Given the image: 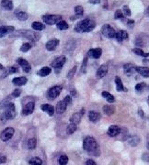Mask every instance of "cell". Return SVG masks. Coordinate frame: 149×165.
<instances>
[{
    "label": "cell",
    "mask_w": 149,
    "mask_h": 165,
    "mask_svg": "<svg viewBox=\"0 0 149 165\" xmlns=\"http://www.w3.org/2000/svg\"><path fill=\"white\" fill-rule=\"evenodd\" d=\"M96 27L95 21H93L92 20H83L81 21H79L77 24L74 27V31L78 33H84V32H90L91 30H94V28Z\"/></svg>",
    "instance_id": "1"
},
{
    "label": "cell",
    "mask_w": 149,
    "mask_h": 165,
    "mask_svg": "<svg viewBox=\"0 0 149 165\" xmlns=\"http://www.w3.org/2000/svg\"><path fill=\"white\" fill-rule=\"evenodd\" d=\"M84 150L90 154H95L98 150V143L97 140L92 137H87L83 141Z\"/></svg>",
    "instance_id": "2"
},
{
    "label": "cell",
    "mask_w": 149,
    "mask_h": 165,
    "mask_svg": "<svg viewBox=\"0 0 149 165\" xmlns=\"http://www.w3.org/2000/svg\"><path fill=\"white\" fill-rule=\"evenodd\" d=\"M16 116L15 112V105L13 103H8L5 106V110L3 112V114L1 115V119L3 121L5 120H10L13 119Z\"/></svg>",
    "instance_id": "3"
},
{
    "label": "cell",
    "mask_w": 149,
    "mask_h": 165,
    "mask_svg": "<svg viewBox=\"0 0 149 165\" xmlns=\"http://www.w3.org/2000/svg\"><path fill=\"white\" fill-rule=\"evenodd\" d=\"M66 63V57L62 55V56H59V57H57V58H55L52 62V63H51V66L55 69V73H58Z\"/></svg>",
    "instance_id": "4"
},
{
    "label": "cell",
    "mask_w": 149,
    "mask_h": 165,
    "mask_svg": "<svg viewBox=\"0 0 149 165\" xmlns=\"http://www.w3.org/2000/svg\"><path fill=\"white\" fill-rule=\"evenodd\" d=\"M62 20V17L60 15H45L43 16V20L45 24L54 25Z\"/></svg>",
    "instance_id": "5"
},
{
    "label": "cell",
    "mask_w": 149,
    "mask_h": 165,
    "mask_svg": "<svg viewBox=\"0 0 149 165\" xmlns=\"http://www.w3.org/2000/svg\"><path fill=\"white\" fill-rule=\"evenodd\" d=\"M62 89H63L62 86H54L53 87H51L47 93L48 99H50V100H54V99H55L60 95V93L62 92Z\"/></svg>",
    "instance_id": "6"
},
{
    "label": "cell",
    "mask_w": 149,
    "mask_h": 165,
    "mask_svg": "<svg viewBox=\"0 0 149 165\" xmlns=\"http://www.w3.org/2000/svg\"><path fill=\"white\" fill-rule=\"evenodd\" d=\"M101 32L106 38H109V39H111V38L115 37V30L109 24H105L102 26L101 28Z\"/></svg>",
    "instance_id": "7"
},
{
    "label": "cell",
    "mask_w": 149,
    "mask_h": 165,
    "mask_svg": "<svg viewBox=\"0 0 149 165\" xmlns=\"http://www.w3.org/2000/svg\"><path fill=\"white\" fill-rule=\"evenodd\" d=\"M14 132H15V130H14L13 128H7L6 129H4L1 132L0 139H1L3 141H7V140H9L13 137Z\"/></svg>",
    "instance_id": "8"
},
{
    "label": "cell",
    "mask_w": 149,
    "mask_h": 165,
    "mask_svg": "<svg viewBox=\"0 0 149 165\" xmlns=\"http://www.w3.org/2000/svg\"><path fill=\"white\" fill-rule=\"evenodd\" d=\"M34 107H35V104L33 101L27 103L26 105H24V106H23L22 114L25 115V116H29V115L32 114V112H33V110H34Z\"/></svg>",
    "instance_id": "9"
},
{
    "label": "cell",
    "mask_w": 149,
    "mask_h": 165,
    "mask_svg": "<svg viewBox=\"0 0 149 165\" xmlns=\"http://www.w3.org/2000/svg\"><path fill=\"white\" fill-rule=\"evenodd\" d=\"M17 63L21 66V68H22L23 72H24V73H30V72L31 67H30V64L29 63L28 61H26L25 59H23V58H18L17 60Z\"/></svg>",
    "instance_id": "10"
},
{
    "label": "cell",
    "mask_w": 149,
    "mask_h": 165,
    "mask_svg": "<svg viewBox=\"0 0 149 165\" xmlns=\"http://www.w3.org/2000/svg\"><path fill=\"white\" fill-rule=\"evenodd\" d=\"M102 54V51L100 48H97V49H91L87 51V56L90 58H94V59H99Z\"/></svg>",
    "instance_id": "11"
},
{
    "label": "cell",
    "mask_w": 149,
    "mask_h": 165,
    "mask_svg": "<svg viewBox=\"0 0 149 165\" xmlns=\"http://www.w3.org/2000/svg\"><path fill=\"white\" fill-rule=\"evenodd\" d=\"M59 44V40L57 39H52L47 41V43L45 44V47L46 49H47L48 51H54L55 49H56V47L58 46Z\"/></svg>",
    "instance_id": "12"
},
{
    "label": "cell",
    "mask_w": 149,
    "mask_h": 165,
    "mask_svg": "<svg viewBox=\"0 0 149 165\" xmlns=\"http://www.w3.org/2000/svg\"><path fill=\"white\" fill-rule=\"evenodd\" d=\"M14 27L12 26H2L0 27V38H3L5 36H7L9 33H11L14 31Z\"/></svg>",
    "instance_id": "13"
},
{
    "label": "cell",
    "mask_w": 149,
    "mask_h": 165,
    "mask_svg": "<svg viewBox=\"0 0 149 165\" xmlns=\"http://www.w3.org/2000/svg\"><path fill=\"white\" fill-rule=\"evenodd\" d=\"M136 66H134L132 63H127L123 66V69H124V73L128 75V76H131L132 74H133L134 73L136 72L135 71Z\"/></svg>",
    "instance_id": "14"
},
{
    "label": "cell",
    "mask_w": 149,
    "mask_h": 165,
    "mask_svg": "<svg viewBox=\"0 0 149 165\" xmlns=\"http://www.w3.org/2000/svg\"><path fill=\"white\" fill-rule=\"evenodd\" d=\"M107 73H108V65L107 64H102L100 67L97 71V77L98 78H103L106 76Z\"/></svg>",
    "instance_id": "15"
},
{
    "label": "cell",
    "mask_w": 149,
    "mask_h": 165,
    "mask_svg": "<svg viewBox=\"0 0 149 165\" xmlns=\"http://www.w3.org/2000/svg\"><path fill=\"white\" fill-rule=\"evenodd\" d=\"M121 133V128L119 126L112 125L110 126L108 129V135L110 137H116Z\"/></svg>",
    "instance_id": "16"
},
{
    "label": "cell",
    "mask_w": 149,
    "mask_h": 165,
    "mask_svg": "<svg viewBox=\"0 0 149 165\" xmlns=\"http://www.w3.org/2000/svg\"><path fill=\"white\" fill-rule=\"evenodd\" d=\"M41 109L47 113L50 117L54 116V107L53 106L49 105V104H44V105H41Z\"/></svg>",
    "instance_id": "17"
},
{
    "label": "cell",
    "mask_w": 149,
    "mask_h": 165,
    "mask_svg": "<svg viewBox=\"0 0 149 165\" xmlns=\"http://www.w3.org/2000/svg\"><path fill=\"white\" fill-rule=\"evenodd\" d=\"M88 119L93 123H96V122L100 119V114L96 111H89V113H88Z\"/></svg>",
    "instance_id": "18"
},
{
    "label": "cell",
    "mask_w": 149,
    "mask_h": 165,
    "mask_svg": "<svg viewBox=\"0 0 149 165\" xmlns=\"http://www.w3.org/2000/svg\"><path fill=\"white\" fill-rule=\"evenodd\" d=\"M51 73H52V68L48 67V66H44V67H43L38 71L37 74L41 77H45V76H47V75H49Z\"/></svg>",
    "instance_id": "19"
},
{
    "label": "cell",
    "mask_w": 149,
    "mask_h": 165,
    "mask_svg": "<svg viewBox=\"0 0 149 165\" xmlns=\"http://www.w3.org/2000/svg\"><path fill=\"white\" fill-rule=\"evenodd\" d=\"M115 39L117 40L118 41L122 42L123 40H127L128 39V34L126 31H123V30H120L118 32L115 33Z\"/></svg>",
    "instance_id": "20"
},
{
    "label": "cell",
    "mask_w": 149,
    "mask_h": 165,
    "mask_svg": "<svg viewBox=\"0 0 149 165\" xmlns=\"http://www.w3.org/2000/svg\"><path fill=\"white\" fill-rule=\"evenodd\" d=\"M4 70V69H3ZM18 73V69L15 67V66H10V67H7V69L4 70V73H2V76L1 78H5L8 76L9 74H12V73Z\"/></svg>",
    "instance_id": "21"
},
{
    "label": "cell",
    "mask_w": 149,
    "mask_h": 165,
    "mask_svg": "<svg viewBox=\"0 0 149 165\" xmlns=\"http://www.w3.org/2000/svg\"><path fill=\"white\" fill-rule=\"evenodd\" d=\"M28 82V80L26 77H16L14 78L12 80V83L15 84V86H24V84H26Z\"/></svg>",
    "instance_id": "22"
},
{
    "label": "cell",
    "mask_w": 149,
    "mask_h": 165,
    "mask_svg": "<svg viewBox=\"0 0 149 165\" xmlns=\"http://www.w3.org/2000/svg\"><path fill=\"white\" fill-rule=\"evenodd\" d=\"M135 71L140 75H142L143 77H146V78L149 77V68L147 67H136Z\"/></svg>",
    "instance_id": "23"
},
{
    "label": "cell",
    "mask_w": 149,
    "mask_h": 165,
    "mask_svg": "<svg viewBox=\"0 0 149 165\" xmlns=\"http://www.w3.org/2000/svg\"><path fill=\"white\" fill-rule=\"evenodd\" d=\"M115 84H116V89H117V91H119V92H123V91L126 92L127 91V89L123 86V82L120 77H118V76L115 77Z\"/></svg>",
    "instance_id": "24"
},
{
    "label": "cell",
    "mask_w": 149,
    "mask_h": 165,
    "mask_svg": "<svg viewBox=\"0 0 149 165\" xmlns=\"http://www.w3.org/2000/svg\"><path fill=\"white\" fill-rule=\"evenodd\" d=\"M66 108H67V105L63 100L58 102L57 106H56V112H57V114H63V113L66 110Z\"/></svg>",
    "instance_id": "25"
},
{
    "label": "cell",
    "mask_w": 149,
    "mask_h": 165,
    "mask_svg": "<svg viewBox=\"0 0 149 165\" xmlns=\"http://www.w3.org/2000/svg\"><path fill=\"white\" fill-rule=\"evenodd\" d=\"M82 114L80 112H78V113H74V114L70 117V122L73 124H76L77 125L79 122H80L81 120V117H82Z\"/></svg>",
    "instance_id": "26"
},
{
    "label": "cell",
    "mask_w": 149,
    "mask_h": 165,
    "mask_svg": "<svg viewBox=\"0 0 149 165\" xmlns=\"http://www.w3.org/2000/svg\"><path fill=\"white\" fill-rule=\"evenodd\" d=\"M139 142H140V139H139V137L136 135L132 136L131 138L128 139V143L130 146H132V147H135V146L139 144Z\"/></svg>",
    "instance_id": "27"
},
{
    "label": "cell",
    "mask_w": 149,
    "mask_h": 165,
    "mask_svg": "<svg viewBox=\"0 0 149 165\" xmlns=\"http://www.w3.org/2000/svg\"><path fill=\"white\" fill-rule=\"evenodd\" d=\"M1 6L7 10H12L13 9V3L11 0H2Z\"/></svg>",
    "instance_id": "28"
},
{
    "label": "cell",
    "mask_w": 149,
    "mask_h": 165,
    "mask_svg": "<svg viewBox=\"0 0 149 165\" xmlns=\"http://www.w3.org/2000/svg\"><path fill=\"white\" fill-rule=\"evenodd\" d=\"M31 28L33 29L34 30H37V31H41L45 29V26L44 24H43L41 22H39V21H35L31 24Z\"/></svg>",
    "instance_id": "29"
},
{
    "label": "cell",
    "mask_w": 149,
    "mask_h": 165,
    "mask_svg": "<svg viewBox=\"0 0 149 165\" xmlns=\"http://www.w3.org/2000/svg\"><path fill=\"white\" fill-rule=\"evenodd\" d=\"M102 96H103L107 101H108L109 103H113L114 101H115V98H114V96L111 95V94H110L109 92H106V91H104V92H102Z\"/></svg>",
    "instance_id": "30"
},
{
    "label": "cell",
    "mask_w": 149,
    "mask_h": 165,
    "mask_svg": "<svg viewBox=\"0 0 149 165\" xmlns=\"http://www.w3.org/2000/svg\"><path fill=\"white\" fill-rule=\"evenodd\" d=\"M16 17L18 20H21V21H25L28 20V18H29V16H28V14L26 12H17L16 13Z\"/></svg>",
    "instance_id": "31"
},
{
    "label": "cell",
    "mask_w": 149,
    "mask_h": 165,
    "mask_svg": "<svg viewBox=\"0 0 149 165\" xmlns=\"http://www.w3.org/2000/svg\"><path fill=\"white\" fill-rule=\"evenodd\" d=\"M103 112L107 116H111L114 113V108L111 106H103Z\"/></svg>",
    "instance_id": "32"
},
{
    "label": "cell",
    "mask_w": 149,
    "mask_h": 165,
    "mask_svg": "<svg viewBox=\"0 0 149 165\" xmlns=\"http://www.w3.org/2000/svg\"><path fill=\"white\" fill-rule=\"evenodd\" d=\"M57 28L60 30H67L69 26L67 24V22L64 21V20H60L58 23H57Z\"/></svg>",
    "instance_id": "33"
},
{
    "label": "cell",
    "mask_w": 149,
    "mask_h": 165,
    "mask_svg": "<svg viewBox=\"0 0 149 165\" xmlns=\"http://www.w3.org/2000/svg\"><path fill=\"white\" fill-rule=\"evenodd\" d=\"M28 148H29L30 150H33L36 148V145H37V140L36 139L34 138H32V139H30L29 140H28Z\"/></svg>",
    "instance_id": "34"
},
{
    "label": "cell",
    "mask_w": 149,
    "mask_h": 165,
    "mask_svg": "<svg viewBox=\"0 0 149 165\" xmlns=\"http://www.w3.org/2000/svg\"><path fill=\"white\" fill-rule=\"evenodd\" d=\"M133 53H135L136 55L143 56V57H149V53H144V51H143L141 49H139V48H134V49L133 50Z\"/></svg>",
    "instance_id": "35"
},
{
    "label": "cell",
    "mask_w": 149,
    "mask_h": 165,
    "mask_svg": "<svg viewBox=\"0 0 149 165\" xmlns=\"http://www.w3.org/2000/svg\"><path fill=\"white\" fill-rule=\"evenodd\" d=\"M74 13H76L77 18L83 16V14H84V8H83V7L77 6L76 7H74Z\"/></svg>",
    "instance_id": "36"
},
{
    "label": "cell",
    "mask_w": 149,
    "mask_h": 165,
    "mask_svg": "<svg viewBox=\"0 0 149 165\" xmlns=\"http://www.w3.org/2000/svg\"><path fill=\"white\" fill-rule=\"evenodd\" d=\"M146 87V84L145 83H139L135 86V90L137 93H142Z\"/></svg>",
    "instance_id": "37"
},
{
    "label": "cell",
    "mask_w": 149,
    "mask_h": 165,
    "mask_svg": "<svg viewBox=\"0 0 149 165\" xmlns=\"http://www.w3.org/2000/svg\"><path fill=\"white\" fill-rule=\"evenodd\" d=\"M30 165H41L43 164V162H41V160L38 157H34L30 159Z\"/></svg>",
    "instance_id": "38"
},
{
    "label": "cell",
    "mask_w": 149,
    "mask_h": 165,
    "mask_svg": "<svg viewBox=\"0 0 149 165\" xmlns=\"http://www.w3.org/2000/svg\"><path fill=\"white\" fill-rule=\"evenodd\" d=\"M59 164L60 165H66L67 162H68V157L66 156V155H61L59 158Z\"/></svg>",
    "instance_id": "39"
},
{
    "label": "cell",
    "mask_w": 149,
    "mask_h": 165,
    "mask_svg": "<svg viewBox=\"0 0 149 165\" xmlns=\"http://www.w3.org/2000/svg\"><path fill=\"white\" fill-rule=\"evenodd\" d=\"M76 130H77V125L73 123H70V125L67 127V129H66L68 134H73Z\"/></svg>",
    "instance_id": "40"
},
{
    "label": "cell",
    "mask_w": 149,
    "mask_h": 165,
    "mask_svg": "<svg viewBox=\"0 0 149 165\" xmlns=\"http://www.w3.org/2000/svg\"><path fill=\"white\" fill-rule=\"evenodd\" d=\"M31 48V45L30 43H23L22 46L20 47V51L22 53H26V51H29Z\"/></svg>",
    "instance_id": "41"
},
{
    "label": "cell",
    "mask_w": 149,
    "mask_h": 165,
    "mask_svg": "<svg viewBox=\"0 0 149 165\" xmlns=\"http://www.w3.org/2000/svg\"><path fill=\"white\" fill-rule=\"evenodd\" d=\"M76 71H77V66H74V67L68 72V73H67V78H68L69 80H71V79L74 77V73H76Z\"/></svg>",
    "instance_id": "42"
},
{
    "label": "cell",
    "mask_w": 149,
    "mask_h": 165,
    "mask_svg": "<svg viewBox=\"0 0 149 165\" xmlns=\"http://www.w3.org/2000/svg\"><path fill=\"white\" fill-rule=\"evenodd\" d=\"M123 13H124V15H125V16H127V17H130V16H131V10H130L129 7L124 6V7H123Z\"/></svg>",
    "instance_id": "43"
},
{
    "label": "cell",
    "mask_w": 149,
    "mask_h": 165,
    "mask_svg": "<svg viewBox=\"0 0 149 165\" xmlns=\"http://www.w3.org/2000/svg\"><path fill=\"white\" fill-rule=\"evenodd\" d=\"M115 18L116 20H120V18H123V14L121 10H117L115 12Z\"/></svg>",
    "instance_id": "44"
},
{
    "label": "cell",
    "mask_w": 149,
    "mask_h": 165,
    "mask_svg": "<svg viewBox=\"0 0 149 165\" xmlns=\"http://www.w3.org/2000/svg\"><path fill=\"white\" fill-rule=\"evenodd\" d=\"M64 103L66 104V105H70L71 104V102H72V96H66L64 98V100H63Z\"/></svg>",
    "instance_id": "45"
},
{
    "label": "cell",
    "mask_w": 149,
    "mask_h": 165,
    "mask_svg": "<svg viewBox=\"0 0 149 165\" xmlns=\"http://www.w3.org/2000/svg\"><path fill=\"white\" fill-rule=\"evenodd\" d=\"M20 94H21V90L20 89H15L14 90V92L12 93V96H14V97H18L20 96Z\"/></svg>",
    "instance_id": "46"
},
{
    "label": "cell",
    "mask_w": 149,
    "mask_h": 165,
    "mask_svg": "<svg viewBox=\"0 0 149 165\" xmlns=\"http://www.w3.org/2000/svg\"><path fill=\"white\" fill-rule=\"evenodd\" d=\"M6 162H7V156L3 153H0V164L5 163Z\"/></svg>",
    "instance_id": "47"
},
{
    "label": "cell",
    "mask_w": 149,
    "mask_h": 165,
    "mask_svg": "<svg viewBox=\"0 0 149 165\" xmlns=\"http://www.w3.org/2000/svg\"><path fill=\"white\" fill-rule=\"evenodd\" d=\"M87 57L84 59V62H83V64H82V73H86V69H87Z\"/></svg>",
    "instance_id": "48"
},
{
    "label": "cell",
    "mask_w": 149,
    "mask_h": 165,
    "mask_svg": "<svg viewBox=\"0 0 149 165\" xmlns=\"http://www.w3.org/2000/svg\"><path fill=\"white\" fill-rule=\"evenodd\" d=\"M86 165H97V163L93 161V160H87V161L86 162Z\"/></svg>",
    "instance_id": "49"
},
{
    "label": "cell",
    "mask_w": 149,
    "mask_h": 165,
    "mask_svg": "<svg viewBox=\"0 0 149 165\" xmlns=\"http://www.w3.org/2000/svg\"><path fill=\"white\" fill-rule=\"evenodd\" d=\"M143 160L145 162H149V154H147V153L143 154Z\"/></svg>",
    "instance_id": "50"
},
{
    "label": "cell",
    "mask_w": 149,
    "mask_h": 165,
    "mask_svg": "<svg viewBox=\"0 0 149 165\" xmlns=\"http://www.w3.org/2000/svg\"><path fill=\"white\" fill-rule=\"evenodd\" d=\"M133 23H134V21L133 20H127V24H128L129 27H133Z\"/></svg>",
    "instance_id": "51"
},
{
    "label": "cell",
    "mask_w": 149,
    "mask_h": 165,
    "mask_svg": "<svg viewBox=\"0 0 149 165\" xmlns=\"http://www.w3.org/2000/svg\"><path fill=\"white\" fill-rule=\"evenodd\" d=\"M89 3H90V4H93V5L100 4V0H89Z\"/></svg>",
    "instance_id": "52"
},
{
    "label": "cell",
    "mask_w": 149,
    "mask_h": 165,
    "mask_svg": "<svg viewBox=\"0 0 149 165\" xmlns=\"http://www.w3.org/2000/svg\"><path fill=\"white\" fill-rule=\"evenodd\" d=\"M71 95H72L73 96H77V92H76V90H74V89H73V90L71 91Z\"/></svg>",
    "instance_id": "53"
},
{
    "label": "cell",
    "mask_w": 149,
    "mask_h": 165,
    "mask_svg": "<svg viewBox=\"0 0 149 165\" xmlns=\"http://www.w3.org/2000/svg\"><path fill=\"white\" fill-rule=\"evenodd\" d=\"M146 147H147V149L149 150V136L147 137V143H146Z\"/></svg>",
    "instance_id": "54"
},
{
    "label": "cell",
    "mask_w": 149,
    "mask_h": 165,
    "mask_svg": "<svg viewBox=\"0 0 149 165\" xmlns=\"http://www.w3.org/2000/svg\"><path fill=\"white\" fill-rule=\"evenodd\" d=\"M146 14H147V15H149V6L147 7L146 10Z\"/></svg>",
    "instance_id": "55"
},
{
    "label": "cell",
    "mask_w": 149,
    "mask_h": 165,
    "mask_svg": "<svg viewBox=\"0 0 149 165\" xmlns=\"http://www.w3.org/2000/svg\"><path fill=\"white\" fill-rule=\"evenodd\" d=\"M4 69V67H3V65L1 64V63H0V70H3Z\"/></svg>",
    "instance_id": "56"
},
{
    "label": "cell",
    "mask_w": 149,
    "mask_h": 165,
    "mask_svg": "<svg viewBox=\"0 0 149 165\" xmlns=\"http://www.w3.org/2000/svg\"><path fill=\"white\" fill-rule=\"evenodd\" d=\"M148 104H149V96H148Z\"/></svg>",
    "instance_id": "57"
}]
</instances>
